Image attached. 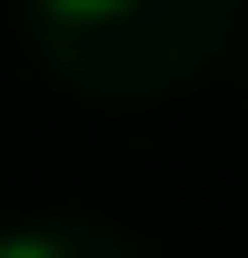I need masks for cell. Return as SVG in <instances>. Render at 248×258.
<instances>
[{
  "label": "cell",
  "instance_id": "1",
  "mask_svg": "<svg viewBox=\"0 0 248 258\" xmlns=\"http://www.w3.org/2000/svg\"><path fill=\"white\" fill-rule=\"evenodd\" d=\"M40 10H50V20H119L129 0H40Z\"/></svg>",
  "mask_w": 248,
  "mask_h": 258
},
{
  "label": "cell",
  "instance_id": "2",
  "mask_svg": "<svg viewBox=\"0 0 248 258\" xmlns=\"http://www.w3.org/2000/svg\"><path fill=\"white\" fill-rule=\"evenodd\" d=\"M0 258H70L60 238H0Z\"/></svg>",
  "mask_w": 248,
  "mask_h": 258
}]
</instances>
